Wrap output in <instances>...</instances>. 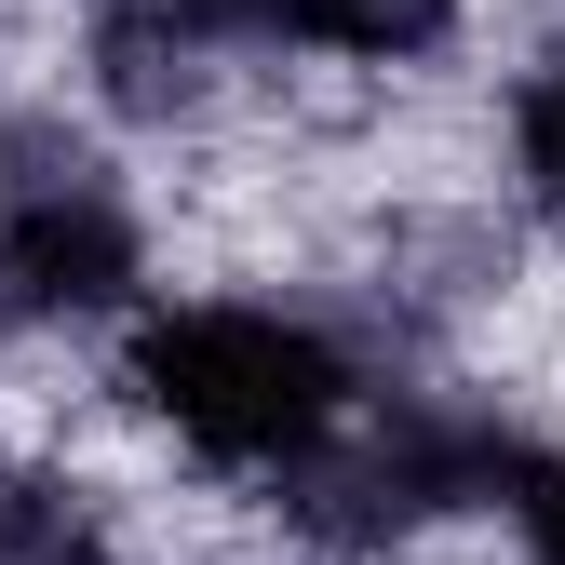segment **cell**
I'll return each instance as SVG.
<instances>
[{"mask_svg":"<svg viewBox=\"0 0 565 565\" xmlns=\"http://www.w3.org/2000/svg\"><path fill=\"white\" fill-rule=\"evenodd\" d=\"M230 108V54L175 0H95L82 14V121L95 135H189Z\"/></svg>","mask_w":565,"mask_h":565,"instance_id":"4","label":"cell"},{"mask_svg":"<svg viewBox=\"0 0 565 565\" xmlns=\"http://www.w3.org/2000/svg\"><path fill=\"white\" fill-rule=\"evenodd\" d=\"M377 391L391 377H377L364 323L323 297H162L121 337V377H108L135 431H162L202 471H256V484L323 458Z\"/></svg>","mask_w":565,"mask_h":565,"instance_id":"1","label":"cell"},{"mask_svg":"<svg viewBox=\"0 0 565 565\" xmlns=\"http://www.w3.org/2000/svg\"><path fill=\"white\" fill-rule=\"evenodd\" d=\"M149 202L121 189L108 135L67 108L0 121V337H135L149 297Z\"/></svg>","mask_w":565,"mask_h":565,"instance_id":"3","label":"cell"},{"mask_svg":"<svg viewBox=\"0 0 565 565\" xmlns=\"http://www.w3.org/2000/svg\"><path fill=\"white\" fill-rule=\"evenodd\" d=\"M525 417L471 377H391L323 458H297L282 484H256V525L269 552H310V565H391L404 539H445L471 512L512 499L525 471Z\"/></svg>","mask_w":565,"mask_h":565,"instance_id":"2","label":"cell"},{"mask_svg":"<svg viewBox=\"0 0 565 565\" xmlns=\"http://www.w3.org/2000/svg\"><path fill=\"white\" fill-rule=\"evenodd\" d=\"M499 525H512V552H525V565H565V431H552V445H525Z\"/></svg>","mask_w":565,"mask_h":565,"instance_id":"7","label":"cell"},{"mask_svg":"<svg viewBox=\"0 0 565 565\" xmlns=\"http://www.w3.org/2000/svg\"><path fill=\"white\" fill-rule=\"evenodd\" d=\"M499 149H512V202L565 230V41L499 95Z\"/></svg>","mask_w":565,"mask_h":565,"instance_id":"6","label":"cell"},{"mask_svg":"<svg viewBox=\"0 0 565 565\" xmlns=\"http://www.w3.org/2000/svg\"><path fill=\"white\" fill-rule=\"evenodd\" d=\"M0 565H121V525L67 458H0Z\"/></svg>","mask_w":565,"mask_h":565,"instance_id":"5","label":"cell"}]
</instances>
